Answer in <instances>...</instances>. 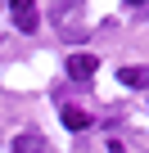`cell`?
<instances>
[{"mask_svg": "<svg viewBox=\"0 0 149 153\" xmlns=\"http://www.w3.org/2000/svg\"><path fill=\"white\" fill-rule=\"evenodd\" d=\"M9 14H14V27L18 32H36L41 27V14H36L32 0H9Z\"/></svg>", "mask_w": 149, "mask_h": 153, "instance_id": "1", "label": "cell"}, {"mask_svg": "<svg viewBox=\"0 0 149 153\" xmlns=\"http://www.w3.org/2000/svg\"><path fill=\"white\" fill-rule=\"evenodd\" d=\"M77 9H82V0H54L50 18L59 23V32H63V36H77V32H72V18H77Z\"/></svg>", "mask_w": 149, "mask_h": 153, "instance_id": "2", "label": "cell"}, {"mask_svg": "<svg viewBox=\"0 0 149 153\" xmlns=\"http://www.w3.org/2000/svg\"><path fill=\"white\" fill-rule=\"evenodd\" d=\"M95 72H100V59L95 54H72L68 59V76H72V81H91Z\"/></svg>", "mask_w": 149, "mask_h": 153, "instance_id": "3", "label": "cell"}, {"mask_svg": "<svg viewBox=\"0 0 149 153\" xmlns=\"http://www.w3.org/2000/svg\"><path fill=\"white\" fill-rule=\"evenodd\" d=\"M14 153H50V144L36 131H23V135H14Z\"/></svg>", "mask_w": 149, "mask_h": 153, "instance_id": "4", "label": "cell"}, {"mask_svg": "<svg viewBox=\"0 0 149 153\" xmlns=\"http://www.w3.org/2000/svg\"><path fill=\"white\" fill-rule=\"evenodd\" d=\"M118 81L131 86V90H149V68H122V72H118Z\"/></svg>", "mask_w": 149, "mask_h": 153, "instance_id": "5", "label": "cell"}, {"mask_svg": "<svg viewBox=\"0 0 149 153\" xmlns=\"http://www.w3.org/2000/svg\"><path fill=\"white\" fill-rule=\"evenodd\" d=\"M59 117H63V126H68V131H86V126H91V113H86V108H72V104H63V113H59Z\"/></svg>", "mask_w": 149, "mask_h": 153, "instance_id": "6", "label": "cell"}, {"mask_svg": "<svg viewBox=\"0 0 149 153\" xmlns=\"http://www.w3.org/2000/svg\"><path fill=\"white\" fill-rule=\"evenodd\" d=\"M109 153H122V144H118V140H113V144H109Z\"/></svg>", "mask_w": 149, "mask_h": 153, "instance_id": "7", "label": "cell"}, {"mask_svg": "<svg viewBox=\"0 0 149 153\" xmlns=\"http://www.w3.org/2000/svg\"><path fill=\"white\" fill-rule=\"evenodd\" d=\"M127 5H145V0H127Z\"/></svg>", "mask_w": 149, "mask_h": 153, "instance_id": "8", "label": "cell"}]
</instances>
